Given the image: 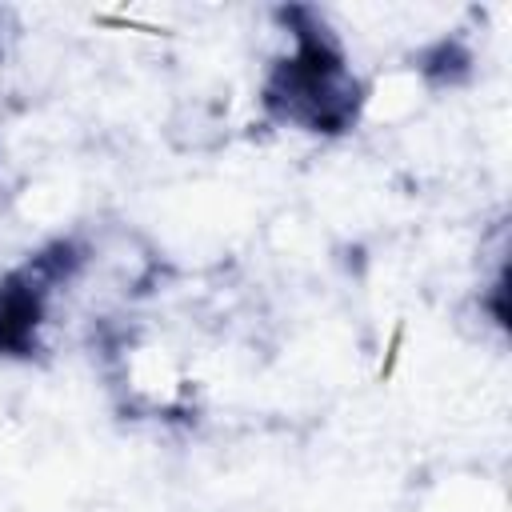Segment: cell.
I'll return each mask as SVG.
<instances>
[{
  "instance_id": "cell-1",
  "label": "cell",
  "mask_w": 512,
  "mask_h": 512,
  "mask_svg": "<svg viewBox=\"0 0 512 512\" xmlns=\"http://www.w3.org/2000/svg\"><path fill=\"white\" fill-rule=\"evenodd\" d=\"M288 24V52L272 60L260 84V108L288 128L312 136H340L360 120L364 88L348 64L340 36L316 8H280Z\"/></svg>"
},
{
  "instance_id": "cell-2",
  "label": "cell",
  "mask_w": 512,
  "mask_h": 512,
  "mask_svg": "<svg viewBox=\"0 0 512 512\" xmlns=\"http://www.w3.org/2000/svg\"><path fill=\"white\" fill-rule=\"evenodd\" d=\"M84 264L88 248L76 236H60L0 276V356L32 360L44 352V328L52 320L56 292L68 288Z\"/></svg>"
}]
</instances>
